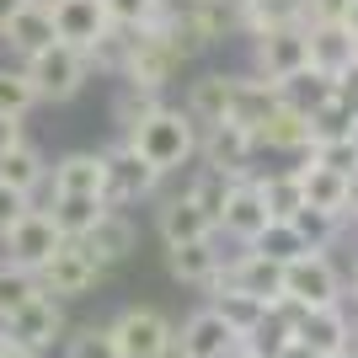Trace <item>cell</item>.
Wrapping results in <instances>:
<instances>
[{"label":"cell","mask_w":358,"mask_h":358,"mask_svg":"<svg viewBox=\"0 0 358 358\" xmlns=\"http://www.w3.org/2000/svg\"><path fill=\"white\" fill-rule=\"evenodd\" d=\"M123 139H129L161 177H171V171H182V166L198 161V123L187 118L182 107H166V102L155 107L145 123H134Z\"/></svg>","instance_id":"1"},{"label":"cell","mask_w":358,"mask_h":358,"mask_svg":"<svg viewBox=\"0 0 358 358\" xmlns=\"http://www.w3.org/2000/svg\"><path fill=\"white\" fill-rule=\"evenodd\" d=\"M155 187H161V171H155L123 134L102 150V198L113 209H134V203L155 198Z\"/></svg>","instance_id":"2"},{"label":"cell","mask_w":358,"mask_h":358,"mask_svg":"<svg viewBox=\"0 0 358 358\" xmlns=\"http://www.w3.org/2000/svg\"><path fill=\"white\" fill-rule=\"evenodd\" d=\"M22 70H27L38 102H70V96H80L86 80H91V59L80 48H70V43H48L43 54H32Z\"/></svg>","instance_id":"3"},{"label":"cell","mask_w":358,"mask_h":358,"mask_svg":"<svg viewBox=\"0 0 358 358\" xmlns=\"http://www.w3.org/2000/svg\"><path fill=\"white\" fill-rule=\"evenodd\" d=\"M64 331H70V321H64V305L54 294H38L22 305V310H11L6 321H0V337H11L16 348H27L32 358H43L54 343H64Z\"/></svg>","instance_id":"4"},{"label":"cell","mask_w":358,"mask_h":358,"mask_svg":"<svg viewBox=\"0 0 358 358\" xmlns=\"http://www.w3.org/2000/svg\"><path fill=\"white\" fill-rule=\"evenodd\" d=\"M182 48L166 38V27L155 22V27L134 32V48H129V64H123L118 80H129V86H150V91H166L171 80L182 75Z\"/></svg>","instance_id":"5"},{"label":"cell","mask_w":358,"mask_h":358,"mask_svg":"<svg viewBox=\"0 0 358 358\" xmlns=\"http://www.w3.org/2000/svg\"><path fill=\"white\" fill-rule=\"evenodd\" d=\"M32 278H38V289H43V294H54V299L64 305V299H86V294H96V284H102L107 273L91 262V252L80 246V241H64V246L48 257V262L32 273Z\"/></svg>","instance_id":"6"},{"label":"cell","mask_w":358,"mask_h":358,"mask_svg":"<svg viewBox=\"0 0 358 358\" xmlns=\"http://www.w3.org/2000/svg\"><path fill=\"white\" fill-rule=\"evenodd\" d=\"M113 343H118V358H161L166 348L177 343V327L166 321L155 305H129L107 321Z\"/></svg>","instance_id":"7"},{"label":"cell","mask_w":358,"mask_h":358,"mask_svg":"<svg viewBox=\"0 0 358 358\" xmlns=\"http://www.w3.org/2000/svg\"><path fill=\"white\" fill-rule=\"evenodd\" d=\"M284 294L299 299L305 310H315V305H343V273H337V262H331L327 252H305L284 268Z\"/></svg>","instance_id":"8"},{"label":"cell","mask_w":358,"mask_h":358,"mask_svg":"<svg viewBox=\"0 0 358 358\" xmlns=\"http://www.w3.org/2000/svg\"><path fill=\"white\" fill-rule=\"evenodd\" d=\"M310 64V43H305V27H268L252 38V75L262 80H289L294 70Z\"/></svg>","instance_id":"9"},{"label":"cell","mask_w":358,"mask_h":358,"mask_svg":"<svg viewBox=\"0 0 358 358\" xmlns=\"http://www.w3.org/2000/svg\"><path fill=\"white\" fill-rule=\"evenodd\" d=\"M257 139L252 129H241V123H209V129H198V161L203 166H220V171H230V177H257Z\"/></svg>","instance_id":"10"},{"label":"cell","mask_w":358,"mask_h":358,"mask_svg":"<svg viewBox=\"0 0 358 358\" xmlns=\"http://www.w3.org/2000/svg\"><path fill=\"white\" fill-rule=\"evenodd\" d=\"M59 246H64V236L54 230L43 203H32V209L6 230V262H16V268H27V273H38Z\"/></svg>","instance_id":"11"},{"label":"cell","mask_w":358,"mask_h":358,"mask_svg":"<svg viewBox=\"0 0 358 358\" xmlns=\"http://www.w3.org/2000/svg\"><path fill=\"white\" fill-rule=\"evenodd\" d=\"M80 246L91 252V262H96L102 273H107V268H118V262H129V257L139 252V224H134V214L107 203L102 220H96L86 236H80Z\"/></svg>","instance_id":"12"},{"label":"cell","mask_w":358,"mask_h":358,"mask_svg":"<svg viewBox=\"0 0 358 358\" xmlns=\"http://www.w3.org/2000/svg\"><path fill=\"white\" fill-rule=\"evenodd\" d=\"M294 337L310 348L315 358H353V321H348L343 305H315V310H305Z\"/></svg>","instance_id":"13"},{"label":"cell","mask_w":358,"mask_h":358,"mask_svg":"<svg viewBox=\"0 0 358 358\" xmlns=\"http://www.w3.org/2000/svg\"><path fill=\"white\" fill-rule=\"evenodd\" d=\"M220 268H224L220 230L203 236V241H177V246H166V273H171L182 289H214Z\"/></svg>","instance_id":"14"},{"label":"cell","mask_w":358,"mask_h":358,"mask_svg":"<svg viewBox=\"0 0 358 358\" xmlns=\"http://www.w3.org/2000/svg\"><path fill=\"white\" fill-rule=\"evenodd\" d=\"M177 353L182 358H236L241 353V337L224 327L209 305H198V310L177 327Z\"/></svg>","instance_id":"15"},{"label":"cell","mask_w":358,"mask_h":358,"mask_svg":"<svg viewBox=\"0 0 358 358\" xmlns=\"http://www.w3.org/2000/svg\"><path fill=\"white\" fill-rule=\"evenodd\" d=\"M268 224V203H262V193H257V182L252 177H241L236 187H230V198H224V209H220V236H230L236 246H252L257 230Z\"/></svg>","instance_id":"16"},{"label":"cell","mask_w":358,"mask_h":358,"mask_svg":"<svg viewBox=\"0 0 358 358\" xmlns=\"http://www.w3.org/2000/svg\"><path fill=\"white\" fill-rule=\"evenodd\" d=\"M220 278H224V284H236V289H246V294H257L262 305H273V299L284 294V268L268 262L262 252H252V246H241L236 257H224Z\"/></svg>","instance_id":"17"},{"label":"cell","mask_w":358,"mask_h":358,"mask_svg":"<svg viewBox=\"0 0 358 358\" xmlns=\"http://www.w3.org/2000/svg\"><path fill=\"white\" fill-rule=\"evenodd\" d=\"M48 11H54V38L70 43V48H80V54H86V48L113 27L102 0H54Z\"/></svg>","instance_id":"18"},{"label":"cell","mask_w":358,"mask_h":358,"mask_svg":"<svg viewBox=\"0 0 358 358\" xmlns=\"http://www.w3.org/2000/svg\"><path fill=\"white\" fill-rule=\"evenodd\" d=\"M305 43H310V64L327 70V75H343L358 59L353 22H315V27H305Z\"/></svg>","instance_id":"19"},{"label":"cell","mask_w":358,"mask_h":358,"mask_svg":"<svg viewBox=\"0 0 358 358\" xmlns=\"http://www.w3.org/2000/svg\"><path fill=\"white\" fill-rule=\"evenodd\" d=\"M0 43H11V54H16V64H27L32 54H43L48 43H59L54 38V11L48 6H22V11L6 22V32H0Z\"/></svg>","instance_id":"20"},{"label":"cell","mask_w":358,"mask_h":358,"mask_svg":"<svg viewBox=\"0 0 358 358\" xmlns=\"http://www.w3.org/2000/svg\"><path fill=\"white\" fill-rule=\"evenodd\" d=\"M43 193H91L102 198V150H64L48 166V187Z\"/></svg>","instance_id":"21"},{"label":"cell","mask_w":358,"mask_h":358,"mask_svg":"<svg viewBox=\"0 0 358 358\" xmlns=\"http://www.w3.org/2000/svg\"><path fill=\"white\" fill-rule=\"evenodd\" d=\"M230 91H236V75H224V70L198 75V80H187V102H182V113H187L198 129L224 123V113H230Z\"/></svg>","instance_id":"22"},{"label":"cell","mask_w":358,"mask_h":358,"mask_svg":"<svg viewBox=\"0 0 358 358\" xmlns=\"http://www.w3.org/2000/svg\"><path fill=\"white\" fill-rule=\"evenodd\" d=\"M257 150H273V155H305V150H310V118H305V113H294V107H273L268 113V123H262V129H257Z\"/></svg>","instance_id":"23"},{"label":"cell","mask_w":358,"mask_h":358,"mask_svg":"<svg viewBox=\"0 0 358 358\" xmlns=\"http://www.w3.org/2000/svg\"><path fill=\"white\" fill-rule=\"evenodd\" d=\"M203 294H209V310L220 315L236 337H252V331L262 327V315H268V305H262L257 294H246V289H236V284H224V278H214V289H203Z\"/></svg>","instance_id":"24"},{"label":"cell","mask_w":358,"mask_h":358,"mask_svg":"<svg viewBox=\"0 0 358 358\" xmlns=\"http://www.w3.org/2000/svg\"><path fill=\"white\" fill-rule=\"evenodd\" d=\"M155 230H161L166 246H177V241H203V236H214V220L198 209L187 193H171V198H161V209H155Z\"/></svg>","instance_id":"25"},{"label":"cell","mask_w":358,"mask_h":358,"mask_svg":"<svg viewBox=\"0 0 358 358\" xmlns=\"http://www.w3.org/2000/svg\"><path fill=\"white\" fill-rule=\"evenodd\" d=\"M273 107H278V86L246 70V75H236V91H230V113H224V118L257 134V129L268 123V113H273Z\"/></svg>","instance_id":"26"},{"label":"cell","mask_w":358,"mask_h":358,"mask_svg":"<svg viewBox=\"0 0 358 358\" xmlns=\"http://www.w3.org/2000/svg\"><path fill=\"white\" fill-rule=\"evenodd\" d=\"M0 182L6 187H16V193H27V198H38L48 187V155L32 139H22V145H11V150H0Z\"/></svg>","instance_id":"27"},{"label":"cell","mask_w":358,"mask_h":358,"mask_svg":"<svg viewBox=\"0 0 358 358\" xmlns=\"http://www.w3.org/2000/svg\"><path fill=\"white\" fill-rule=\"evenodd\" d=\"M294 171H299V187H305V203L343 220V214H348V187H353V177H337V171H327V166L305 161V155H299ZM343 224H348V220H343Z\"/></svg>","instance_id":"28"},{"label":"cell","mask_w":358,"mask_h":358,"mask_svg":"<svg viewBox=\"0 0 358 358\" xmlns=\"http://www.w3.org/2000/svg\"><path fill=\"white\" fill-rule=\"evenodd\" d=\"M337 96V75H327V70H315V64H305V70H294L289 80H278V102L284 107H294V113H321V107Z\"/></svg>","instance_id":"29"},{"label":"cell","mask_w":358,"mask_h":358,"mask_svg":"<svg viewBox=\"0 0 358 358\" xmlns=\"http://www.w3.org/2000/svg\"><path fill=\"white\" fill-rule=\"evenodd\" d=\"M48 220H54V230H59L64 241H80L91 230V224L102 220L107 198H91V193H48Z\"/></svg>","instance_id":"30"},{"label":"cell","mask_w":358,"mask_h":358,"mask_svg":"<svg viewBox=\"0 0 358 358\" xmlns=\"http://www.w3.org/2000/svg\"><path fill=\"white\" fill-rule=\"evenodd\" d=\"M257 193H262V203H268V220H294L299 209H305V187H299V171L294 166H284V171H257Z\"/></svg>","instance_id":"31"},{"label":"cell","mask_w":358,"mask_h":358,"mask_svg":"<svg viewBox=\"0 0 358 358\" xmlns=\"http://www.w3.org/2000/svg\"><path fill=\"white\" fill-rule=\"evenodd\" d=\"M236 182H241V177H230V171H220V166H198L193 177H187V187H182V193H187L198 209L220 224V209H224V198H230V187H236Z\"/></svg>","instance_id":"32"},{"label":"cell","mask_w":358,"mask_h":358,"mask_svg":"<svg viewBox=\"0 0 358 358\" xmlns=\"http://www.w3.org/2000/svg\"><path fill=\"white\" fill-rule=\"evenodd\" d=\"M252 252H262V257H268V262H278V268H289V262H294V257H305V252H310V246L299 241V230H294V224H289V220H268V224H262V230H257Z\"/></svg>","instance_id":"33"},{"label":"cell","mask_w":358,"mask_h":358,"mask_svg":"<svg viewBox=\"0 0 358 358\" xmlns=\"http://www.w3.org/2000/svg\"><path fill=\"white\" fill-rule=\"evenodd\" d=\"M289 224L299 230V241H305L310 252H331V246H337V241L348 236V224L337 220V214H327V209H310V203H305V209H299Z\"/></svg>","instance_id":"34"},{"label":"cell","mask_w":358,"mask_h":358,"mask_svg":"<svg viewBox=\"0 0 358 358\" xmlns=\"http://www.w3.org/2000/svg\"><path fill=\"white\" fill-rule=\"evenodd\" d=\"M155 107H161V91L118 80V96H113V123H118V134H129L134 123H145L150 113H155Z\"/></svg>","instance_id":"35"},{"label":"cell","mask_w":358,"mask_h":358,"mask_svg":"<svg viewBox=\"0 0 358 358\" xmlns=\"http://www.w3.org/2000/svg\"><path fill=\"white\" fill-rule=\"evenodd\" d=\"M129 48H134V27H107L102 38L86 48L91 75H96V70H102V75H123V64H129Z\"/></svg>","instance_id":"36"},{"label":"cell","mask_w":358,"mask_h":358,"mask_svg":"<svg viewBox=\"0 0 358 358\" xmlns=\"http://www.w3.org/2000/svg\"><path fill=\"white\" fill-rule=\"evenodd\" d=\"M32 107H38V91H32L27 70H22V64H0V113L27 118Z\"/></svg>","instance_id":"37"},{"label":"cell","mask_w":358,"mask_h":358,"mask_svg":"<svg viewBox=\"0 0 358 358\" xmlns=\"http://www.w3.org/2000/svg\"><path fill=\"white\" fill-rule=\"evenodd\" d=\"M305 161L327 166V171H337V177H358V145H353V134H343V139H310Z\"/></svg>","instance_id":"38"},{"label":"cell","mask_w":358,"mask_h":358,"mask_svg":"<svg viewBox=\"0 0 358 358\" xmlns=\"http://www.w3.org/2000/svg\"><path fill=\"white\" fill-rule=\"evenodd\" d=\"M107 6V22L113 27H134V32H145V27H155L166 16V6L171 0H102Z\"/></svg>","instance_id":"39"},{"label":"cell","mask_w":358,"mask_h":358,"mask_svg":"<svg viewBox=\"0 0 358 358\" xmlns=\"http://www.w3.org/2000/svg\"><path fill=\"white\" fill-rule=\"evenodd\" d=\"M64 358H118V343H113V331L107 327H75L64 331Z\"/></svg>","instance_id":"40"},{"label":"cell","mask_w":358,"mask_h":358,"mask_svg":"<svg viewBox=\"0 0 358 358\" xmlns=\"http://www.w3.org/2000/svg\"><path fill=\"white\" fill-rule=\"evenodd\" d=\"M32 294H38V278L27 268H16V262H0V321L11 310H22Z\"/></svg>","instance_id":"41"},{"label":"cell","mask_w":358,"mask_h":358,"mask_svg":"<svg viewBox=\"0 0 358 358\" xmlns=\"http://www.w3.org/2000/svg\"><path fill=\"white\" fill-rule=\"evenodd\" d=\"M353 113L358 107H348L343 96H331L321 113H310V139H343L348 129H353Z\"/></svg>","instance_id":"42"},{"label":"cell","mask_w":358,"mask_h":358,"mask_svg":"<svg viewBox=\"0 0 358 358\" xmlns=\"http://www.w3.org/2000/svg\"><path fill=\"white\" fill-rule=\"evenodd\" d=\"M353 6L358 0H305V27H315V22H353Z\"/></svg>","instance_id":"43"},{"label":"cell","mask_w":358,"mask_h":358,"mask_svg":"<svg viewBox=\"0 0 358 358\" xmlns=\"http://www.w3.org/2000/svg\"><path fill=\"white\" fill-rule=\"evenodd\" d=\"M32 203H38V198H27V193H16V187H6V182H0V230H11V224L32 209Z\"/></svg>","instance_id":"44"},{"label":"cell","mask_w":358,"mask_h":358,"mask_svg":"<svg viewBox=\"0 0 358 358\" xmlns=\"http://www.w3.org/2000/svg\"><path fill=\"white\" fill-rule=\"evenodd\" d=\"M27 118H11V113H0V150H11V145H22L27 139V129H22Z\"/></svg>","instance_id":"45"},{"label":"cell","mask_w":358,"mask_h":358,"mask_svg":"<svg viewBox=\"0 0 358 358\" xmlns=\"http://www.w3.org/2000/svg\"><path fill=\"white\" fill-rule=\"evenodd\" d=\"M337 96H343V102H348V107H358V59H353V64H348V70H343V75H337Z\"/></svg>","instance_id":"46"},{"label":"cell","mask_w":358,"mask_h":358,"mask_svg":"<svg viewBox=\"0 0 358 358\" xmlns=\"http://www.w3.org/2000/svg\"><path fill=\"white\" fill-rule=\"evenodd\" d=\"M273 358H315V353H310V348H305V343H299V337H289V343L278 348V353H273Z\"/></svg>","instance_id":"47"},{"label":"cell","mask_w":358,"mask_h":358,"mask_svg":"<svg viewBox=\"0 0 358 358\" xmlns=\"http://www.w3.org/2000/svg\"><path fill=\"white\" fill-rule=\"evenodd\" d=\"M22 6H27V0H0V32H6V22H11Z\"/></svg>","instance_id":"48"},{"label":"cell","mask_w":358,"mask_h":358,"mask_svg":"<svg viewBox=\"0 0 358 358\" xmlns=\"http://www.w3.org/2000/svg\"><path fill=\"white\" fill-rule=\"evenodd\" d=\"M0 358H32V353H27V348H16L11 337H0Z\"/></svg>","instance_id":"49"},{"label":"cell","mask_w":358,"mask_h":358,"mask_svg":"<svg viewBox=\"0 0 358 358\" xmlns=\"http://www.w3.org/2000/svg\"><path fill=\"white\" fill-rule=\"evenodd\" d=\"M353 310H358V262H353Z\"/></svg>","instance_id":"50"},{"label":"cell","mask_w":358,"mask_h":358,"mask_svg":"<svg viewBox=\"0 0 358 358\" xmlns=\"http://www.w3.org/2000/svg\"><path fill=\"white\" fill-rule=\"evenodd\" d=\"M161 358H182V353H177V343H171V348H166V353H161Z\"/></svg>","instance_id":"51"},{"label":"cell","mask_w":358,"mask_h":358,"mask_svg":"<svg viewBox=\"0 0 358 358\" xmlns=\"http://www.w3.org/2000/svg\"><path fill=\"white\" fill-rule=\"evenodd\" d=\"M236 358H262V353H246V348H241V353H236Z\"/></svg>","instance_id":"52"},{"label":"cell","mask_w":358,"mask_h":358,"mask_svg":"<svg viewBox=\"0 0 358 358\" xmlns=\"http://www.w3.org/2000/svg\"><path fill=\"white\" fill-rule=\"evenodd\" d=\"M32 6H54V0H32Z\"/></svg>","instance_id":"53"},{"label":"cell","mask_w":358,"mask_h":358,"mask_svg":"<svg viewBox=\"0 0 358 358\" xmlns=\"http://www.w3.org/2000/svg\"><path fill=\"white\" fill-rule=\"evenodd\" d=\"M177 6H193V0H177Z\"/></svg>","instance_id":"54"}]
</instances>
